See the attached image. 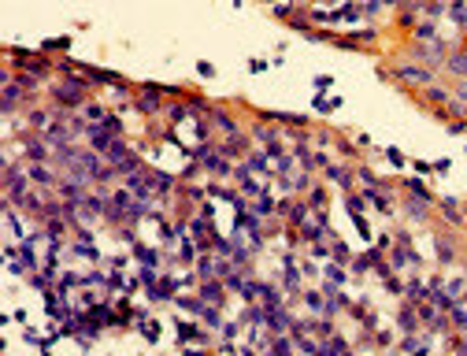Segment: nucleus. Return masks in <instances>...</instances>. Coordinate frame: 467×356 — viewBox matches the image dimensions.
<instances>
[{
  "instance_id": "nucleus-1",
  "label": "nucleus",
  "mask_w": 467,
  "mask_h": 356,
  "mask_svg": "<svg viewBox=\"0 0 467 356\" xmlns=\"http://www.w3.org/2000/svg\"><path fill=\"white\" fill-rule=\"evenodd\" d=\"M52 97H56V101H63V104H82V101H85V82H75V78H71V82L56 85V89H52Z\"/></svg>"
},
{
  "instance_id": "nucleus-2",
  "label": "nucleus",
  "mask_w": 467,
  "mask_h": 356,
  "mask_svg": "<svg viewBox=\"0 0 467 356\" xmlns=\"http://www.w3.org/2000/svg\"><path fill=\"white\" fill-rule=\"evenodd\" d=\"M223 286H226V282H219V279H204V282H200V301H204V305H223V301H226Z\"/></svg>"
},
{
  "instance_id": "nucleus-3",
  "label": "nucleus",
  "mask_w": 467,
  "mask_h": 356,
  "mask_svg": "<svg viewBox=\"0 0 467 356\" xmlns=\"http://www.w3.org/2000/svg\"><path fill=\"white\" fill-rule=\"evenodd\" d=\"M26 175H30V182L33 186H56L59 178L52 175L49 167H45V163H30V167H26Z\"/></svg>"
},
{
  "instance_id": "nucleus-4",
  "label": "nucleus",
  "mask_w": 467,
  "mask_h": 356,
  "mask_svg": "<svg viewBox=\"0 0 467 356\" xmlns=\"http://www.w3.org/2000/svg\"><path fill=\"white\" fill-rule=\"evenodd\" d=\"M23 153H26V160H30V163H45V160H49V145H45L41 137H30Z\"/></svg>"
},
{
  "instance_id": "nucleus-5",
  "label": "nucleus",
  "mask_w": 467,
  "mask_h": 356,
  "mask_svg": "<svg viewBox=\"0 0 467 356\" xmlns=\"http://www.w3.org/2000/svg\"><path fill=\"white\" fill-rule=\"evenodd\" d=\"M397 323H400V331H404V334H415L419 331V312H415V308H400V315H397Z\"/></svg>"
},
{
  "instance_id": "nucleus-6",
  "label": "nucleus",
  "mask_w": 467,
  "mask_h": 356,
  "mask_svg": "<svg viewBox=\"0 0 467 356\" xmlns=\"http://www.w3.org/2000/svg\"><path fill=\"white\" fill-rule=\"evenodd\" d=\"M137 108L141 111H156L159 108V85H145V93L137 97Z\"/></svg>"
},
{
  "instance_id": "nucleus-7",
  "label": "nucleus",
  "mask_w": 467,
  "mask_h": 356,
  "mask_svg": "<svg viewBox=\"0 0 467 356\" xmlns=\"http://www.w3.org/2000/svg\"><path fill=\"white\" fill-rule=\"evenodd\" d=\"M219 153L226 156V160H234V156H245V137H237V134H230V141L219 149Z\"/></svg>"
},
{
  "instance_id": "nucleus-8",
  "label": "nucleus",
  "mask_w": 467,
  "mask_h": 356,
  "mask_svg": "<svg viewBox=\"0 0 467 356\" xmlns=\"http://www.w3.org/2000/svg\"><path fill=\"white\" fill-rule=\"evenodd\" d=\"M197 275H200V279H215V275H219V263L211 260V256H197Z\"/></svg>"
},
{
  "instance_id": "nucleus-9",
  "label": "nucleus",
  "mask_w": 467,
  "mask_h": 356,
  "mask_svg": "<svg viewBox=\"0 0 467 356\" xmlns=\"http://www.w3.org/2000/svg\"><path fill=\"white\" fill-rule=\"evenodd\" d=\"M419 56H423L426 59V63H441V56H445V49H441V45H438V41H434V45H419Z\"/></svg>"
},
{
  "instance_id": "nucleus-10",
  "label": "nucleus",
  "mask_w": 467,
  "mask_h": 356,
  "mask_svg": "<svg viewBox=\"0 0 467 356\" xmlns=\"http://www.w3.org/2000/svg\"><path fill=\"white\" fill-rule=\"evenodd\" d=\"M326 175H330V178H334V182H337L341 189H349V186H352V175H349L345 167H334V163H326Z\"/></svg>"
},
{
  "instance_id": "nucleus-11",
  "label": "nucleus",
  "mask_w": 467,
  "mask_h": 356,
  "mask_svg": "<svg viewBox=\"0 0 467 356\" xmlns=\"http://www.w3.org/2000/svg\"><path fill=\"white\" fill-rule=\"evenodd\" d=\"M285 289H289V293L300 289V275H297V267H293V256H285Z\"/></svg>"
},
{
  "instance_id": "nucleus-12",
  "label": "nucleus",
  "mask_w": 467,
  "mask_h": 356,
  "mask_svg": "<svg viewBox=\"0 0 467 356\" xmlns=\"http://www.w3.org/2000/svg\"><path fill=\"white\" fill-rule=\"evenodd\" d=\"M211 119H215V127L223 130V134H237V123H234L226 111H211Z\"/></svg>"
},
{
  "instance_id": "nucleus-13",
  "label": "nucleus",
  "mask_w": 467,
  "mask_h": 356,
  "mask_svg": "<svg viewBox=\"0 0 467 356\" xmlns=\"http://www.w3.org/2000/svg\"><path fill=\"white\" fill-rule=\"evenodd\" d=\"M404 208H408V215H412L415 223H423V219H426V201H423V197H419V201L412 197V201L404 204Z\"/></svg>"
},
{
  "instance_id": "nucleus-14",
  "label": "nucleus",
  "mask_w": 467,
  "mask_h": 356,
  "mask_svg": "<svg viewBox=\"0 0 467 356\" xmlns=\"http://www.w3.org/2000/svg\"><path fill=\"white\" fill-rule=\"evenodd\" d=\"M275 212H278V208H275V201H271L267 193H259V197H256V215L263 219V215H275Z\"/></svg>"
},
{
  "instance_id": "nucleus-15",
  "label": "nucleus",
  "mask_w": 467,
  "mask_h": 356,
  "mask_svg": "<svg viewBox=\"0 0 467 356\" xmlns=\"http://www.w3.org/2000/svg\"><path fill=\"white\" fill-rule=\"evenodd\" d=\"M397 75L408 78V82H426V78H430L426 71H419V67H397Z\"/></svg>"
},
{
  "instance_id": "nucleus-16",
  "label": "nucleus",
  "mask_w": 467,
  "mask_h": 356,
  "mask_svg": "<svg viewBox=\"0 0 467 356\" xmlns=\"http://www.w3.org/2000/svg\"><path fill=\"white\" fill-rule=\"evenodd\" d=\"M304 305H308L311 312H326V301H323V293H315V289H311V293H304Z\"/></svg>"
},
{
  "instance_id": "nucleus-17",
  "label": "nucleus",
  "mask_w": 467,
  "mask_h": 356,
  "mask_svg": "<svg viewBox=\"0 0 467 356\" xmlns=\"http://www.w3.org/2000/svg\"><path fill=\"white\" fill-rule=\"evenodd\" d=\"M26 123H30L33 130H45V127H49V111H30V115H26Z\"/></svg>"
},
{
  "instance_id": "nucleus-18",
  "label": "nucleus",
  "mask_w": 467,
  "mask_h": 356,
  "mask_svg": "<svg viewBox=\"0 0 467 356\" xmlns=\"http://www.w3.org/2000/svg\"><path fill=\"white\" fill-rule=\"evenodd\" d=\"M426 345H430L426 338H404V341H400V349H404V353H419V349H426Z\"/></svg>"
},
{
  "instance_id": "nucleus-19",
  "label": "nucleus",
  "mask_w": 467,
  "mask_h": 356,
  "mask_svg": "<svg viewBox=\"0 0 467 356\" xmlns=\"http://www.w3.org/2000/svg\"><path fill=\"white\" fill-rule=\"evenodd\" d=\"M249 171H271L267 156H263V153H252V156H249Z\"/></svg>"
},
{
  "instance_id": "nucleus-20",
  "label": "nucleus",
  "mask_w": 467,
  "mask_h": 356,
  "mask_svg": "<svg viewBox=\"0 0 467 356\" xmlns=\"http://www.w3.org/2000/svg\"><path fill=\"white\" fill-rule=\"evenodd\" d=\"M449 71H456L460 78H467V56H452L449 59Z\"/></svg>"
},
{
  "instance_id": "nucleus-21",
  "label": "nucleus",
  "mask_w": 467,
  "mask_h": 356,
  "mask_svg": "<svg viewBox=\"0 0 467 356\" xmlns=\"http://www.w3.org/2000/svg\"><path fill=\"white\" fill-rule=\"evenodd\" d=\"M438 256H441V263H449V260H452V241L438 237Z\"/></svg>"
},
{
  "instance_id": "nucleus-22",
  "label": "nucleus",
  "mask_w": 467,
  "mask_h": 356,
  "mask_svg": "<svg viewBox=\"0 0 467 356\" xmlns=\"http://www.w3.org/2000/svg\"><path fill=\"white\" fill-rule=\"evenodd\" d=\"M326 275H330V282H334V286H341V282H345V271L337 267V263H326Z\"/></svg>"
},
{
  "instance_id": "nucleus-23",
  "label": "nucleus",
  "mask_w": 467,
  "mask_h": 356,
  "mask_svg": "<svg viewBox=\"0 0 467 356\" xmlns=\"http://www.w3.org/2000/svg\"><path fill=\"white\" fill-rule=\"evenodd\" d=\"M426 101H434V104H445V101H449V93H445V89H438V85H430V89H426Z\"/></svg>"
},
{
  "instance_id": "nucleus-24",
  "label": "nucleus",
  "mask_w": 467,
  "mask_h": 356,
  "mask_svg": "<svg viewBox=\"0 0 467 356\" xmlns=\"http://www.w3.org/2000/svg\"><path fill=\"white\" fill-rule=\"evenodd\" d=\"M256 137H259V141H267V145H275V141H278V134H275L271 127H256Z\"/></svg>"
},
{
  "instance_id": "nucleus-25",
  "label": "nucleus",
  "mask_w": 467,
  "mask_h": 356,
  "mask_svg": "<svg viewBox=\"0 0 467 356\" xmlns=\"http://www.w3.org/2000/svg\"><path fill=\"white\" fill-rule=\"evenodd\" d=\"M293 345H297V341H289V338H275V341H271V349H275V353H289Z\"/></svg>"
},
{
  "instance_id": "nucleus-26",
  "label": "nucleus",
  "mask_w": 467,
  "mask_h": 356,
  "mask_svg": "<svg viewBox=\"0 0 467 356\" xmlns=\"http://www.w3.org/2000/svg\"><path fill=\"white\" fill-rule=\"evenodd\" d=\"M156 327H159V323H141V334H145L149 341H156V338H159V331H156Z\"/></svg>"
},
{
  "instance_id": "nucleus-27",
  "label": "nucleus",
  "mask_w": 467,
  "mask_h": 356,
  "mask_svg": "<svg viewBox=\"0 0 467 356\" xmlns=\"http://www.w3.org/2000/svg\"><path fill=\"white\" fill-rule=\"evenodd\" d=\"M85 115H89V119H97V123H100V119H104V108H100V104H85Z\"/></svg>"
},
{
  "instance_id": "nucleus-28",
  "label": "nucleus",
  "mask_w": 467,
  "mask_h": 356,
  "mask_svg": "<svg viewBox=\"0 0 467 356\" xmlns=\"http://www.w3.org/2000/svg\"><path fill=\"white\" fill-rule=\"evenodd\" d=\"M415 34H419V41H430V37H434V26H430V23H423Z\"/></svg>"
},
{
  "instance_id": "nucleus-29",
  "label": "nucleus",
  "mask_w": 467,
  "mask_h": 356,
  "mask_svg": "<svg viewBox=\"0 0 467 356\" xmlns=\"http://www.w3.org/2000/svg\"><path fill=\"white\" fill-rule=\"evenodd\" d=\"M349 212H352V215L363 212V197H349Z\"/></svg>"
},
{
  "instance_id": "nucleus-30",
  "label": "nucleus",
  "mask_w": 467,
  "mask_h": 356,
  "mask_svg": "<svg viewBox=\"0 0 467 356\" xmlns=\"http://www.w3.org/2000/svg\"><path fill=\"white\" fill-rule=\"evenodd\" d=\"M219 331H223V338H234V334L241 331V327H237V323H223V327H219Z\"/></svg>"
},
{
  "instance_id": "nucleus-31",
  "label": "nucleus",
  "mask_w": 467,
  "mask_h": 356,
  "mask_svg": "<svg viewBox=\"0 0 467 356\" xmlns=\"http://www.w3.org/2000/svg\"><path fill=\"white\" fill-rule=\"evenodd\" d=\"M334 256H337V260H349V249H345L341 241H334Z\"/></svg>"
},
{
  "instance_id": "nucleus-32",
  "label": "nucleus",
  "mask_w": 467,
  "mask_h": 356,
  "mask_svg": "<svg viewBox=\"0 0 467 356\" xmlns=\"http://www.w3.org/2000/svg\"><path fill=\"white\" fill-rule=\"evenodd\" d=\"M326 201V193H323V189H311V204H315V208H319V204H323Z\"/></svg>"
},
{
  "instance_id": "nucleus-33",
  "label": "nucleus",
  "mask_w": 467,
  "mask_h": 356,
  "mask_svg": "<svg viewBox=\"0 0 467 356\" xmlns=\"http://www.w3.org/2000/svg\"><path fill=\"white\" fill-rule=\"evenodd\" d=\"M456 93H460V101H467V82H464V85H460Z\"/></svg>"
},
{
  "instance_id": "nucleus-34",
  "label": "nucleus",
  "mask_w": 467,
  "mask_h": 356,
  "mask_svg": "<svg viewBox=\"0 0 467 356\" xmlns=\"http://www.w3.org/2000/svg\"><path fill=\"white\" fill-rule=\"evenodd\" d=\"M382 4H400V0H382Z\"/></svg>"
},
{
  "instance_id": "nucleus-35",
  "label": "nucleus",
  "mask_w": 467,
  "mask_h": 356,
  "mask_svg": "<svg viewBox=\"0 0 467 356\" xmlns=\"http://www.w3.org/2000/svg\"><path fill=\"white\" fill-rule=\"evenodd\" d=\"M464 293H467V289H464Z\"/></svg>"
}]
</instances>
